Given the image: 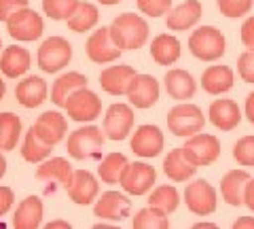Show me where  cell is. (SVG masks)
I'll return each mask as SVG.
<instances>
[{"label":"cell","mask_w":254,"mask_h":229,"mask_svg":"<svg viewBox=\"0 0 254 229\" xmlns=\"http://www.w3.org/2000/svg\"><path fill=\"white\" fill-rule=\"evenodd\" d=\"M108 28L115 45L121 51H138L148 41V23L138 13H121Z\"/></svg>","instance_id":"obj_1"},{"label":"cell","mask_w":254,"mask_h":229,"mask_svg":"<svg viewBox=\"0 0 254 229\" xmlns=\"http://www.w3.org/2000/svg\"><path fill=\"white\" fill-rule=\"evenodd\" d=\"M189 51L201 62H218L227 51V38L214 26H199L189 36Z\"/></svg>","instance_id":"obj_2"},{"label":"cell","mask_w":254,"mask_h":229,"mask_svg":"<svg viewBox=\"0 0 254 229\" xmlns=\"http://www.w3.org/2000/svg\"><path fill=\"white\" fill-rule=\"evenodd\" d=\"M104 138H106V134L98 125H83V128L70 132V136L66 140L68 155L76 161L100 157L102 149H104Z\"/></svg>","instance_id":"obj_3"},{"label":"cell","mask_w":254,"mask_h":229,"mask_svg":"<svg viewBox=\"0 0 254 229\" xmlns=\"http://www.w3.org/2000/svg\"><path fill=\"white\" fill-rule=\"evenodd\" d=\"M205 128L203 110L190 102H180L168 113V130L178 138H189Z\"/></svg>","instance_id":"obj_4"},{"label":"cell","mask_w":254,"mask_h":229,"mask_svg":"<svg viewBox=\"0 0 254 229\" xmlns=\"http://www.w3.org/2000/svg\"><path fill=\"white\" fill-rule=\"evenodd\" d=\"M38 68L47 75H55L72 62V45L64 36H49L38 47L36 53Z\"/></svg>","instance_id":"obj_5"},{"label":"cell","mask_w":254,"mask_h":229,"mask_svg":"<svg viewBox=\"0 0 254 229\" xmlns=\"http://www.w3.org/2000/svg\"><path fill=\"white\" fill-rule=\"evenodd\" d=\"M6 30L9 36L17 43H32L38 41L45 32V21L41 17V13H36L30 6L15 11L9 19H6Z\"/></svg>","instance_id":"obj_6"},{"label":"cell","mask_w":254,"mask_h":229,"mask_svg":"<svg viewBox=\"0 0 254 229\" xmlns=\"http://www.w3.org/2000/svg\"><path fill=\"white\" fill-rule=\"evenodd\" d=\"M185 204L195 217H210L218 206V191L210 180L195 178L185 189Z\"/></svg>","instance_id":"obj_7"},{"label":"cell","mask_w":254,"mask_h":229,"mask_svg":"<svg viewBox=\"0 0 254 229\" xmlns=\"http://www.w3.org/2000/svg\"><path fill=\"white\" fill-rule=\"evenodd\" d=\"M64 108H66V113L72 121L91 123L102 115V100L98 98V93L91 91L89 87H81L66 100Z\"/></svg>","instance_id":"obj_8"},{"label":"cell","mask_w":254,"mask_h":229,"mask_svg":"<svg viewBox=\"0 0 254 229\" xmlns=\"http://www.w3.org/2000/svg\"><path fill=\"white\" fill-rule=\"evenodd\" d=\"M182 151H185V155L197 168L212 165L220 157V140L214 134H205L201 130L187 138V142L182 145Z\"/></svg>","instance_id":"obj_9"},{"label":"cell","mask_w":254,"mask_h":229,"mask_svg":"<svg viewBox=\"0 0 254 229\" xmlns=\"http://www.w3.org/2000/svg\"><path fill=\"white\" fill-rule=\"evenodd\" d=\"M157 183V172L146 161H129L123 170L121 189L127 195H146Z\"/></svg>","instance_id":"obj_10"},{"label":"cell","mask_w":254,"mask_h":229,"mask_svg":"<svg viewBox=\"0 0 254 229\" xmlns=\"http://www.w3.org/2000/svg\"><path fill=\"white\" fill-rule=\"evenodd\" d=\"M133 121H136V115H133V106L131 104H123V102H115L110 104L106 115H104V130L108 140H125L133 130Z\"/></svg>","instance_id":"obj_11"},{"label":"cell","mask_w":254,"mask_h":229,"mask_svg":"<svg viewBox=\"0 0 254 229\" xmlns=\"http://www.w3.org/2000/svg\"><path fill=\"white\" fill-rule=\"evenodd\" d=\"M93 215L102 221L121 223L131 215V200L121 191H104L93 202Z\"/></svg>","instance_id":"obj_12"},{"label":"cell","mask_w":254,"mask_h":229,"mask_svg":"<svg viewBox=\"0 0 254 229\" xmlns=\"http://www.w3.org/2000/svg\"><path fill=\"white\" fill-rule=\"evenodd\" d=\"M85 53L93 64H113L121 58V49L115 45L113 36H110V28H98L93 30L87 38V45H85Z\"/></svg>","instance_id":"obj_13"},{"label":"cell","mask_w":254,"mask_h":229,"mask_svg":"<svg viewBox=\"0 0 254 229\" xmlns=\"http://www.w3.org/2000/svg\"><path fill=\"white\" fill-rule=\"evenodd\" d=\"M159 96H161V85L153 75H136L127 89V100L133 108L146 110L157 104Z\"/></svg>","instance_id":"obj_14"},{"label":"cell","mask_w":254,"mask_h":229,"mask_svg":"<svg viewBox=\"0 0 254 229\" xmlns=\"http://www.w3.org/2000/svg\"><path fill=\"white\" fill-rule=\"evenodd\" d=\"M163 145H165L163 132L150 123L138 125L131 136V151L138 157H142V159H153V157L161 155Z\"/></svg>","instance_id":"obj_15"},{"label":"cell","mask_w":254,"mask_h":229,"mask_svg":"<svg viewBox=\"0 0 254 229\" xmlns=\"http://www.w3.org/2000/svg\"><path fill=\"white\" fill-rule=\"evenodd\" d=\"M136 75V68L129 64H110L100 73V87L108 96H127V89Z\"/></svg>","instance_id":"obj_16"},{"label":"cell","mask_w":254,"mask_h":229,"mask_svg":"<svg viewBox=\"0 0 254 229\" xmlns=\"http://www.w3.org/2000/svg\"><path fill=\"white\" fill-rule=\"evenodd\" d=\"M242 108L237 106V102L231 98H218L214 100L208 108V119L216 130L220 132H233L237 125L242 123Z\"/></svg>","instance_id":"obj_17"},{"label":"cell","mask_w":254,"mask_h":229,"mask_svg":"<svg viewBox=\"0 0 254 229\" xmlns=\"http://www.w3.org/2000/svg\"><path fill=\"white\" fill-rule=\"evenodd\" d=\"M32 130L36 132V136L45 140L47 145H60V142L66 138V132H68V121L66 117L60 115L58 110H47V113L38 115V119L32 125Z\"/></svg>","instance_id":"obj_18"},{"label":"cell","mask_w":254,"mask_h":229,"mask_svg":"<svg viewBox=\"0 0 254 229\" xmlns=\"http://www.w3.org/2000/svg\"><path fill=\"white\" fill-rule=\"evenodd\" d=\"M203 15V6L199 0H185L178 6L168 13V19H165V26L172 32H187V30L195 28L199 23Z\"/></svg>","instance_id":"obj_19"},{"label":"cell","mask_w":254,"mask_h":229,"mask_svg":"<svg viewBox=\"0 0 254 229\" xmlns=\"http://www.w3.org/2000/svg\"><path fill=\"white\" fill-rule=\"evenodd\" d=\"M235 85V73L227 64H212L201 73V87L210 96H222Z\"/></svg>","instance_id":"obj_20"},{"label":"cell","mask_w":254,"mask_h":229,"mask_svg":"<svg viewBox=\"0 0 254 229\" xmlns=\"http://www.w3.org/2000/svg\"><path fill=\"white\" fill-rule=\"evenodd\" d=\"M68 197L76 206H89L100 195V180L95 178L89 170H74L72 185L68 189Z\"/></svg>","instance_id":"obj_21"},{"label":"cell","mask_w":254,"mask_h":229,"mask_svg":"<svg viewBox=\"0 0 254 229\" xmlns=\"http://www.w3.org/2000/svg\"><path fill=\"white\" fill-rule=\"evenodd\" d=\"M163 85L168 96L178 102H187L190 98H195L197 93V81L185 68H170L163 76Z\"/></svg>","instance_id":"obj_22"},{"label":"cell","mask_w":254,"mask_h":229,"mask_svg":"<svg viewBox=\"0 0 254 229\" xmlns=\"http://www.w3.org/2000/svg\"><path fill=\"white\" fill-rule=\"evenodd\" d=\"M32 66V55L26 47L11 45L4 47L0 53V73L6 78H19L30 70Z\"/></svg>","instance_id":"obj_23"},{"label":"cell","mask_w":254,"mask_h":229,"mask_svg":"<svg viewBox=\"0 0 254 229\" xmlns=\"http://www.w3.org/2000/svg\"><path fill=\"white\" fill-rule=\"evenodd\" d=\"M49 87L41 76L36 75H26L15 87V98L23 108H36L47 100Z\"/></svg>","instance_id":"obj_24"},{"label":"cell","mask_w":254,"mask_h":229,"mask_svg":"<svg viewBox=\"0 0 254 229\" xmlns=\"http://www.w3.org/2000/svg\"><path fill=\"white\" fill-rule=\"evenodd\" d=\"M250 172L246 168H235L229 170L220 180V195L229 206H244V191L250 180Z\"/></svg>","instance_id":"obj_25"},{"label":"cell","mask_w":254,"mask_h":229,"mask_svg":"<svg viewBox=\"0 0 254 229\" xmlns=\"http://www.w3.org/2000/svg\"><path fill=\"white\" fill-rule=\"evenodd\" d=\"M36 178L38 180H55V183L62 185L64 189H68L72 185L74 168L66 157H47L36 168Z\"/></svg>","instance_id":"obj_26"},{"label":"cell","mask_w":254,"mask_h":229,"mask_svg":"<svg viewBox=\"0 0 254 229\" xmlns=\"http://www.w3.org/2000/svg\"><path fill=\"white\" fill-rule=\"evenodd\" d=\"M45 204L38 195H28L26 200L19 202L17 210L13 215V227L17 229H36L43 225Z\"/></svg>","instance_id":"obj_27"},{"label":"cell","mask_w":254,"mask_h":229,"mask_svg":"<svg viewBox=\"0 0 254 229\" xmlns=\"http://www.w3.org/2000/svg\"><path fill=\"white\" fill-rule=\"evenodd\" d=\"M163 172H165V176H168L172 183H187V180H190L195 176L197 165L185 155L182 147H178V149H172V151L165 155Z\"/></svg>","instance_id":"obj_28"},{"label":"cell","mask_w":254,"mask_h":229,"mask_svg":"<svg viewBox=\"0 0 254 229\" xmlns=\"http://www.w3.org/2000/svg\"><path fill=\"white\" fill-rule=\"evenodd\" d=\"M180 53H182V47L180 41L174 34H157L150 43V58L157 66H172L180 60Z\"/></svg>","instance_id":"obj_29"},{"label":"cell","mask_w":254,"mask_h":229,"mask_svg":"<svg viewBox=\"0 0 254 229\" xmlns=\"http://www.w3.org/2000/svg\"><path fill=\"white\" fill-rule=\"evenodd\" d=\"M87 87V76L83 73H66V75H60L58 78L53 81V87H51V102L55 106H62L66 104V100L72 96L76 89Z\"/></svg>","instance_id":"obj_30"},{"label":"cell","mask_w":254,"mask_h":229,"mask_svg":"<svg viewBox=\"0 0 254 229\" xmlns=\"http://www.w3.org/2000/svg\"><path fill=\"white\" fill-rule=\"evenodd\" d=\"M98 21H100V11H98V6L91 4V2H81V0H78L74 13L66 19L68 28L72 30V32H78V34L93 30L95 26H98Z\"/></svg>","instance_id":"obj_31"},{"label":"cell","mask_w":254,"mask_h":229,"mask_svg":"<svg viewBox=\"0 0 254 229\" xmlns=\"http://www.w3.org/2000/svg\"><path fill=\"white\" fill-rule=\"evenodd\" d=\"M129 163V159L123 153H108L102 157V161L98 165V178L106 185H119L123 176L125 165Z\"/></svg>","instance_id":"obj_32"},{"label":"cell","mask_w":254,"mask_h":229,"mask_svg":"<svg viewBox=\"0 0 254 229\" xmlns=\"http://www.w3.org/2000/svg\"><path fill=\"white\" fill-rule=\"evenodd\" d=\"M21 157L26 159L28 163H41L45 161L47 157H51V151H53V147L51 145H47L45 140H41L36 136V132L34 130H28L26 132V136H23V142H21Z\"/></svg>","instance_id":"obj_33"},{"label":"cell","mask_w":254,"mask_h":229,"mask_svg":"<svg viewBox=\"0 0 254 229\" xmlns=\"http://www.w3.org/2000/svg\"><path fill=\"white\" fill-rule=\"evenodd\" d=\"M21 138V119L15 113H0V151L17 149Z\"/></svg>","instance_id":"obj_34"},{"label":"cell","mask_w":254,"mask_h":229,"mask_svg":"<svg viewBox=\"0 0 254 229\" xmlns=\"http://www.w3.org/2000/svg\"><path fill=\"white\" fill-rule=\"evenodd\" d=\"M133 229H168L170 227V215L163 212L157 206H148L136 212V217L131 219Z\"/></svg>","instance_id":"obj_35"},{"label":"cell","mask_w":254,"mask_h":229,"mask_svg":"<svg viewBox=\"0 0 254 229\" xmlns=\"http://www.w3.org/2000/svg\"><path fill=\"white\" fill-rule=\"evenodd\" d=\"M146 202L150 204V206H157L163 212L172 215V212H176V208L180 206V193L174 185H159V187L150 189Z\"/></svg>","instance_id":"obj_36"},{"label":"cell","mask_w":254,"mask_h":229,"mask_svg":"<svg viewBox=\"0 0 254 229\" xmlns=\"http://www.w3.org/2000/svg\"><path fill=\"white\" fill-rule=\"evenodd\" d=\"M78 0H43V13L49 19L66 21L74 13Z\"/></svg>","instance_id":"obj_37"},{"label":"cell","mask_w":254,"mask_h":229,"mask_svg":"<svg viewBox=\"0 0 254 229\" xmlns=\"http://www.w3.org/2000/svg\"><path fill=\"white\" fill-rule=\"evenodd\" d=\"M252 4H254V0H216L220 15H225L229 19L246 17L252 11Z\"/></svg>","instance_id":"obj_38"},{"label":"cell","mask_w":254,"mask_h":229,"mask_svg":"<svg viewBox=\"0 0 254 229\" xmlns=\"http://www.w3.org/2000/svg\"><path fill=\"white\" fill-rule=\"evenodd\" d=\"M233 159L237 165L254 168V136H242L233 145Z\"/></svg>","instance_id":"obj_39"},{"label":"cell","mask_w":254,"mask_h":229,"mask_svg":"<svg viewBox=\"0 0 254 229\" xmlns=\"http://www.w3.org/2000/svg\"><path fill=\"white\" fill-rule=\"evenodd\" d=\"M138 11L144 13L146 17H163L165 13L172 11V0H136Z\"/></svg>","instance_id":"obj_40"},{"label":"cell","mask_w":254,"mask_h":229,"mask_svg":"<svg viewBox=\"0 0 254 229\" xmlns=\"http://www.w3.org/2000/svg\"><path fill=\"white\" fill-rule=\"evenodd\" d=\"M237 73L244 83H254V49H246L237 58Z\"/></svg>","instance_id":"obj_41"},{"label":"cell","mask_w":254,"mask_h":229,"mask_svg":"<svg viewBox=\"0 0 254 229\" xmlns=\"http://www.w3.org/2000/svg\"><path fill=\"white\" fill-rule=\"evenodd\" d=\"M23 6H30L28 0H0V21L6 23V19H9L15 11L23 9Z\"/></svg>","instance_id":"obj_42"},{"label":"cell","mask_w":254,"mask_h":229,"mask_svg":"<svg viewBox=\"0 0 254 229\" xmlns=\"http://www.w3.org/2000/svg\"><path fill=\"white\" fill-rule=\"evenodd\" d=\"M240 38L246 49H254V15L246 17V21L242 23V30H240Z\"/></svg>","instance_id":"obj_43"},{"label":"cell","mask_w":254,"mask_h":229,"mask_svg":"<svg viewBox=\"0 0 254 229\" xmlns=\"http://www.w3.org/2000/svg\"><path fill=\"white\" fill-rule=\"evenodd\" d=\"M13 204H15L13 189L6 187V185H0V217H4L6 212L13 208Z\"/></svg>","instance_id":"obj_44"},{"label":"cell","mask_w":254,"mask_h":229,"mask_svg":"<svg viewBox=\"0 0 254 229\" xmlns=\"http://www.w3.org/2000/svg\"><path fill=\"white\" fill-rule=\"evenodd\" d=\"M244 206H248L254 212V178L248 180L246 185V191H244Z\"/></svg>","instance_id":"obj_45"},{"label":"cell","mask_w":254,"mask_h":229,"mask_svg":"<svg viewBox=\"0 0 254 229\" xmlns=\"http://www.w3.org/2000/svg\"><path fill=\"white\" fill-rule=\"evenodd\" d=\"M244 115H246V119H248V121L254 125V91H252V93H248V98H246Z\"/></svg>","instance_id":"obj_46"},{"label":"cell","mask_w":254,"mask_h":229,"mask_svg":"<svg viewBox=\"0 0 254 229\" xmlns=\"http://www.w3.org/2000/svg\"><path fill=\"white\" fill-rule=\"evenodd\" d=\"M233 229H254V217H240L233 221Z\"/></svg>","instance_id":"obj_47"},{"label":"cell","mask_w":254,"mask_h":229,"mask_svg":"<svg viewBox=\"0 0 254 229\" xmlns=\"http://www.w3.org/2000/svg\"><path fill=\"white\" fill-rule=\"evenodd\" d=\"M47 229H70L72 225L68 223V221H64V219H53V221H49V223L45 225Z\"/></svg>","instance_id":"obj_48"},{"label":"cell","mask_w":254,"mask_h":229,"mask_svg":"<svg viewBox=\"0 0 254 229\" xmlns=\"http://www.w3.org/2000/svg\"><path fill=\"white\" fill-rule=\"evenodd\" d=\"M193 227H195V229H216L218 225H216V223H212V221H197Z\"/></svg>","instance_id":"obj_49"},{"label":"cell","mask_w":254,"mask_h":229,"mask_svg":"<svg viewBox=\"0 0 254 229\" xmlns=\"http://www.w3.org/2000/svg\"><path fill=\"white\" fill-rule=\"evenodd\" d=\"M4 174H6V157L2 155V151H0V178Z\"/></svg>","instance_id":"obj_50"},{"label":"cell","mask_w":254,"mask_h":229,"mask_svg":"<svg viewBox=\"0 0 254 229\" xmlns=\"http://www.w3.org/2000/svg\"><path fill=\"white\" fill-rule=\"evenodd\" d=\"M100 4H104V6H115V4H119L121 0H98Z\"/></svg>","instance_id":"obj_51"},{"label":"cell","mask_w":254,"mask_h":229,"mask_svg":"<svg viewBox=\"0 0 254 229\" xmlns=\"http://www.w3.org/2000/svg\"><path fill=\"white\" fill-rule=\"evenodd\" d=\"M4 93H6V85H4V81H2V76H0V100L4 98Z\"/></svg>","instance_id":"obj_52"},{"label":"cell","mask_w":254,"mask_h":229,"mask_svg":"<svg viewBox=\"0 0 254 229\" xmlns=\"http://www.w3.org/2000/svg\"><path fill=\"white\" fill-rule=\"evenodd\" d=\"M0 53H2V41H0Z\"/></svg>","instance_id":"obj_53"}]
</instances>
